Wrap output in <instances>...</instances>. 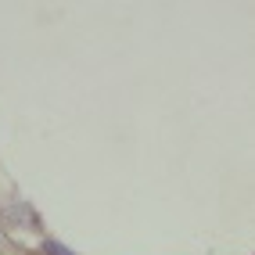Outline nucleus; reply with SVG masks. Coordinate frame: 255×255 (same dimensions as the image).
I'll use <instances>...</instances> for the list:
<instances>
[{
  "label": "nucleus",
  "mask_w": 255,
  "mask_h": 255,
  "mask_svg": "<svg viewBox=\"0 0 255 255\" xmlns=\"http://www.w3.org/2000/svg\"><path fill=\"white\" fill-rule=\"evenodd\" d=\"M43 252H47V255H76V252L65 248L61 241H43Z\"/></svg>",
  "instance_id": "obj_1"
}]
</instances>
